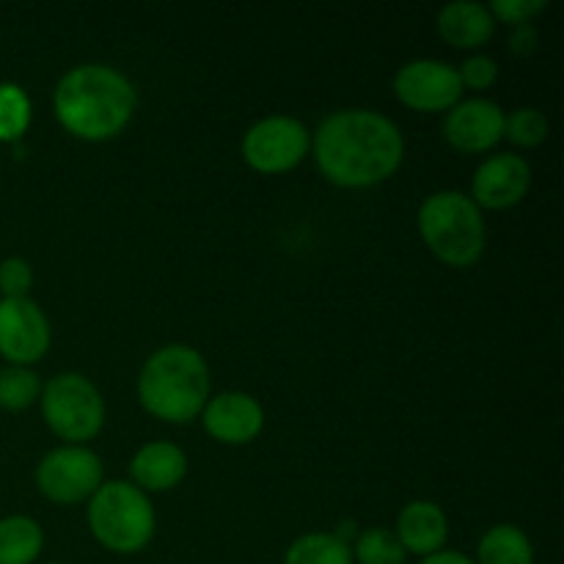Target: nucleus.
Returning <instances> with one entry per match:
<instances>
[{"mask_svg":"<svg viewBox=\"0 0 564 564\" xmlns=\"http://www.w3.org/2000/svg\"><path fill=\"white\" fill-rule=\"evenodd\" d=\"M317 169L339 187H372L394 176L405 158L402 132L378 110H336L312 138Z\"/></svg>","mask_w":564,"mask_h":564,"instance_id":"f257e3e1","label":"nucleus"},{"mask_svg":"<svg viewBox=\"0 0 564 564\" xmlns=\"http://www.w3.org/2000/svg\"><path fill=\"white\" fill-rule=\"evenodd\" d=\"M135 86L119 69L83 64L66 72L53 91V110L66 132L83 141H110L135 113Z\"/></svg>","mask_w":564,"mask_h":564,"instance_id":"f03ea898","label":"nucleus"},{"mask_svg":"<svg viewBox=\"0 0 564 564\" xmlns=\"http://www.w3.org/2000/svg\"><path fill=\"white\" fill-rule=\"evenodd\" d=\"M209 367L196 347L169 345L149 356L138 375V400L171 424H187L202 416L209 400Z\"/></svg>","mask_w":564,"mask_h":564,"instance_id":"7ed1b4c3","label":"nucleus"},{"mask_svg":"<svg viewBox=\"0 0 564 564\" xmlns=\"http://www.w3.org/2000/svg\"><path fill=\"white\" fill-rule=\"evenodd\" d=\"M419 231L435 257L452 268H471L482 257L488 229L482 209L471 196L457 191H438L419 207Z\"/></svg>","mask_w":564,"mask_h":564,"instance_id":"20e7f679","label":"nucleus"},{"mask_svg":"<svg viewBox=\"0 0 564 564\" xmlns=\"http://www.w3.org/2000/svg\"><path fill=\"white\" fill-rule=\"evenodd\" d=\"M88 529L102 549L113 554H138L158 529L154 507L141 488L130 482H102L88 501Z\"/></svg>","mask_w":564,"mask_h":564,"instance_id":"39448f33","label":"nucleus"},{"mask_svg":"<svg viewBox=\"0 0 564 564\" xmlns=\"http://www.w3.org/2000/svg\"><path fill=\"white\" fill-rule=\"evenodd\" d=\"M42 416L61 441L83 446V441L97 438L105 424V400L97 386L80 372L55 375L42 386Z\"/></svg>","mask_w":564,"mask_h":564,"instance_id":"423d86ee","label":"nucleus"},{"mask_svg":"<svg viewBox=\"0 0 564 564\" xmlns=\"http://www.w3.org/2000/svg\"><path fill=\"white\" fill-rule=\"evenodd\" d=\"M312 149L306 124L295 116H268L248 127L242 138V158L259 174L292 171Z\"/></svg>","mask_w":564,"mask_h":564,"instance_id":"0eeeda50","label":"nucleus"},{"mask_svg":"<svg viewBox=\"0 0 564 564\" xmlns=\"http://www.w3.org/2000/svg\"><path fill=\"white\" fill-rule=\"evenodd\" d=\"M102 485V460L86 446H58L36 466V488L55 505H80Z\"/></svg>","mask_w":564,"mask_h":564,"instance_id":"6e6552de","label":"nucleus"},{"mask_svg":"<svg viewBox=\"0 0 564 564\" xmlns=\"http://www.w3.org/2000/svg\"><path fill=\"white\" fill-rule=\"evenodd\" d=\"M460 75L452 64L435 58H416L400 66L394 75V94L405 108L419 113L452 110L463 97Z\"/></svg>","mask_w":564,"mask_h":564,"instance_id":"1a4fd4ad","label":"nucleus"},{"mask_svg":"<svg viewBox=\"0 0 564 564\" xmlns=\"http://www.w3.org/2000/svg\"><path fill=\"white\" fill-rule=\"evenodd\" d=\"M50 350V323L31 297H0V356L11 367L42 361Z\"/></svg>","mask_w":564,"mask_h":564,"instance_id":"9d476101","label":"nucleus"},{"mask_svg":"<svg viewBox=\"0 0 564 564\" xmlns=\"http://www.w3.org/2000/svg\"><path fill=\"white\" fill-rule=\"evenodd\" d=\"M532 169L521 154H490L471 182V202L479 209H510L527 198Z\"/></svg>","mask_w":564,"mask_h":564,"instance_id":"9b49d317","label":"nucleus"},{"mask_svg":"<svg viewBox=\"0 0 564 564\" xmlns=\"http://www.w3.org/2000/svg\"><path fill=\"white\" fill-rule=\"evenodd\" d=\"M444 138L463 154L490 152L505 138V110L482 97L457 102L446 110Z\"/></svg>","mask_w":564,"mask_h":564,"instance_id":"f8f14e48","label":"nucleus"},{"mask_svg":"<svg viewBox=\"0 0 564 564\" xmlns=\"http://www.w3.org/2000/svg\"><path fill=\"white\" fill-rule=\"evenodd\" d=\"M202 422L207 435L226 446H242L257 441L264 427V411L257 397L246 391H224L207 400L202 411Z\"/></svg>","mask_w":564,"mask_h":564,"instance_id":"ddd939ff","label":"nucleus"},{"mask_svg":"<svg viewBox=\"0 0 564 564\" xmlns=\"http://www.w3.org/2000/svg\"><path fill=\"white\" fill-rule=\"evenodd\" d=\"M394 534L405 554H416L424 560V556L444 551L446 538H449V521L435 501H411L402 507Z\"/></svg>","mask_w":564,"mask_h":564,"instance_id":"4468645a","label":"nucleus"},{"mask_svg":"<svg viewBox=\"0 0 564 564\" xmlns=\"http://www.w3.org/2000/svg\"><path fill=\"white\" fill-rule=\"evenodd\" d=\"M130 474L135 479V488H141L143 494L147 490L160 494V490L176 488L185 479L187 457L176 444L152 441V444L141 446L135 452V457L130 463Z\"/></svg>","mask_w":564,"mask_h":564,"instance_id":"2eb2a0df","label":"nucleus"},{"mask_svg":"<svg viewBox=\"0 0 564 564\" xmlns=\"http://www.w3.org/2000/svg\"><path fill=\"white\" fill-rule=\"evenodd\" d=\"M496 20L482 3H449L438 14V33L446 44L457 50H477L494 39Z\"/></svg>","mask_w":564,"mask_h":564,"instance_id":"dca6fc26","label":"nucleus"},{"mask_svg":"<svg viewBox=\"0 0 564 564\" xmlns=\"http://www.w3.org/2000/svg\"><path fill=\"white\" fill-rule=\"evenodd\" d=\"M474 564H534L532 540L512 523L490 527L479 540Z\"/></svg>","mask_w":564,"mask_h":564,"instance_id":"f3484780","label":"nucleus"},{"mask_svg":"<svg viewBox=\"0 0 564 564\" xmlns=\"http://www.w3.org/2000/svg\"><path fill=\"white\" fill-rule=\"evenodd\" d=\"M44 549V532L33 518L9 516L0 521V564H33Z\"/></svg>","mask_w":564,"mask_h":564,"instance_id":"a211bd4d","label":"nucleus"},{"mask_svg":"<svg viewBox=\"0 0 564 564\" xmlns=\"http://www.w3.org/2000/svg\"><path fill=\"white\" fill-rule=\"evenodd\" d=\"M284 564H352V549L339 534L312 532L286 549Z\"/></svg>","mask_w":564,"mask_h":564,"instance_id":"6ab92c4d","label":"nucleus"},{"mask_svg":"<svg viewBox=\"0 0 564 564\" xmlns=\"http://www.w3.org/2000/svg\"><path fill=\"white\" fill-rule=\"evenodd\" d=\"M42 397V380L28 367L0 369V408L3 411H25Z\"/></svg>","mask_w":564,"mask_h":564,"instance_id":"aec40b11","label":"nucleus"},{"mask_svg":"<svg viewBox=\"0 0 564 564\" xmlns=\"http://www.w3.org/2000/svg\"><path fill=\"white\" fill-rule=\"evenodd\" d=\"M405 560L408 554L400 540H397V534L383 527L361 532L356 545H352V562L358 564H405Z\"/></svg>","mask_w":564,"mask_h":564,"instance_id":"412c9836","label":"nucleus"},{"mask_svg":"<svg viewBox=\"0 0 564 564\" xmlns=\"http://www.w3.org/2000/svg\"><path fill=\"white\" fill-rule=\"evenodd\" d=\"M31 124V99L17 83H0V141H20Z\"/></svg>","mask_w":564,"mask_h":564,"instance_id":"4be33fe9","label":"nucleus"},{"mask_svg":"<svg viewBox=\"0 0 564 564\" xmlns=\"http://www.w3.org/2000/svg\"><path fill=\"white\" fill-rule=\"evenodd\" d=\"M505 135L516 147H540L549 138V119L538 108H518L510 116H505Z\"/></svg>","mask_w":564,"mask_h":564,"instance_id":"5701e85b","label":"nucleus"},{"mask_svg":"<svg viewBox=\"0 0 564 564\" xmlns=\"http://www.w3.org/2000/svg\"><path fill=\"white\" fill-rule=\"evenodd\" d=\"M33 286V270L25 259L11 257L0 262V295L3 297H28Z\"/></svg>","mask_w":564,"mask_h":564,"instance_id":"b1692460","label":"nucleus"},{"mask_svg":"<svg viewBox=\"0 0 564 564\" xmlns=\"http://www.w3.org/2000/svg\"><path fill=\"white\" fill-rule=\"evenodd\" d=\"M457 75H460L463 88H477V91H485V88H490L496 80H499V66H496V61L490 58V55H471V58L463 61Z\"/></svg>","mask_w":564,"mask_h":564,"instance_id":"393cba45","label":"nucleus"},{"mask_svg":"<svg viewBox=\"0 0 564 564\" xmlns=\"http://www.w3.org/2000/svg\"><path fill=\"white\" fill-rule=\"evenodd\" d=\"M545 0H494V3L488 6L490 14H494V20H501V22H510V25H527L529 20H532L534 14H540V11L545 9Z\"/></svg>","mask_w":564,"mask_h":564,"instance_id":"a878e982","label":"nucleus"},{"mask_svg":"<svg viewBox=\"0 0 564 564\" xmlns=\"http://www.w3.org/2000/svg\"><path fill=\"white\" fill-rule=\"evenodd\" d=\"M510 47L518 55L534 53L538 50V31H534V25H529V22L527 25H518L510 36Z\"/></svg>","mask_w":564,"mask_h":564,"instance_id":"bb28decb","label":"nucleus"},{"mask_svg":"<svg viewBox=\"0 0 564 564\" xmlns=\"http://www.w3.org/2000/svg\"><path fill=\"white\" fill-rule=\"evenodd\" d=\"M422 564H474V560L460 551H438L433 556H424Z\"/></svg>","mask_w":564,"mask_h":564,"instance_id":"cd10ccee","label":"nucleus"},{"mask_svg":"<svg viewBox=\"0 0 564 564\" xmlns=\"http://www.w3.org/2000/svg\"><path fill=\"white\" fill-rule=\"evenodd\" d=\"M50 564H66V562H50Z\"/></svg>","mask_w":564,"mask_h":564,"instance_id":"c85d7f7f","label":"nucleus"}]
</instances>
